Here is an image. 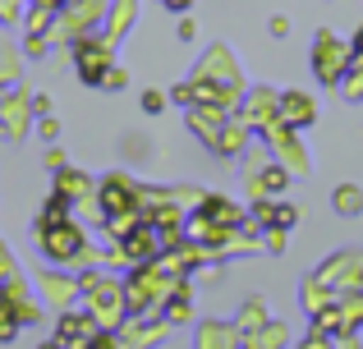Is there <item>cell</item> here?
Listing matches in <instances>:
<instances>
[{
	"label": "cell",
	"instance_id": "6da1fadb",
	"mask_svg": "<svg viewBox=\"0 0 363 349\" xmlns=\"http://www.w3.org/2000/svg\"><path fill=\"white\" fill-rule=\"evenodd\" d=\"M51 253H55V258H69V253H79V230H55L51 234Z\"/></svg>",
	"mask_w": 363,
	"mask_h": 349
}]
</instances>
